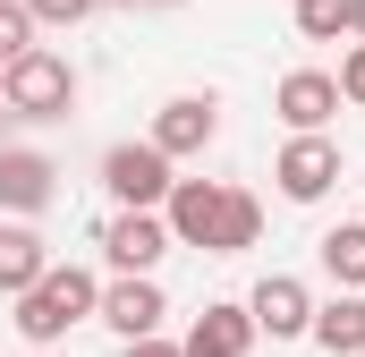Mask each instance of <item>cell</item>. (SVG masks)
<instances>
[{
  "instance_id": "cell-1",
  "label": "cell",
  "mask_w": 365,
  "mask_h": 357,
  "mask_svg": "<svg viewBox=\"0 0 365 357\" xmlns=\"http://www.w3.org/2000/svg\"><path fill=\"white\" fill-rule=\"evenodd\" d=\"M162 221H170V247H204V256H247L264 238V204L221 178H170Z\"/></svg>"
},
{
  "instance_id": "cell-2",
  "label": "cell",
  "mask_w": 365,
  "mask_h": 357,
  "mask_svg": "<svg viewBox=\"0 0 365 357\" xmlns=\"http://www.w3.org/2000/svg\"><path fill=\"white\" fill-rule=\"evenodd\" d=\"M93 306H102V281L86 264H43L34 289H17V341H34V349H51V341H68L77 323H86Z\"/></svg>"
},
{
  "instance_id": "cell-3",
  "label": "cell",
  "mask_w": 365,
  "mask_h": 357,
  "mask_svg": "<svg viewBox=\"0 0 365 357\" xmlns=\"http://www.w3.org/2000/svg\"><path fill=\"white\" fill-rule=\"evenodd\" d=\"M0 111H17V119H68V111H77V69H68L60 51L26 43V51L0 69Z\"/></svg>"
},
{
  "instance_id": "cell-4",
  "label": "cell",
  "mask_w": 365,
  "mask_h": 357,
  "mask_svg": "<svg viewBox=\"0 0 365 357\" xmlns=\"http://www.w3.org/2000/svg\"><path fill=\"white\" fill-rule=\"evenodd\" d=\"M272 178H280V196H289V204H323V196L340 187V145H331L323 128H297V136L280 145Z\"/></svg>"
},
{
  "instance_id": "cell-5",
  "label": "cell",
  "mask_w": 365,
  "mask_h": 357,
  "mask_svg": "<svg viewBox=\"0 0 365 357\" xmlns=\"http://www.w3.org/2000/svg\"><path fill=\"white\" fill-rule=\"evenodd\" d=\"M102 256H110V272H153L170 256V221H162L153 204H119V213L102 221Z\"/></svg>"
},
{
  "instance_id": "cell-6",
  "label": "cell",
  "mask_w": 365,
  "mask_h": 357,
  "mask_svg": "<svg viewBox=\"0 0 365 357\" xmlns=\"http://www.w3.org/2000/svg\"><path fill=\"white\" fill-rule=\"evenodd\" d=\"M102 187L119 196V204H153L162 213V196H170V154L145 136V145H110L102 154Z\"/></svg>"
},
{
  "instance_id": "cell-7",
  "label": "cell",
  "mask_w": 365,
  "mask_h": 357,
  "mask_svg": "<svg viewBox=\"0 0 365 357\" xmlns=\"http://www.w3.org/2000/svg\"><path fill=\"white\" fill-rule=\"evenodd\" d=\"M212 136H221V102H212V94H170V102L153 111V145H162L170 162L204 154Z\"/></svg>"
},
{
  "instance_id": "cell-8",
  "label": "cell",
  "mask_w": 365,
  "mask_h": 357,
  "mask_svg": "<svg viewBox=\"0 0 365 357\" xmlns=\"http://www.w3.org/2000/svg\"><path fill=\"white\" fill-rule=\"evenodd\" d=\"M119 341H136V332H162V315H170V298H162V281L153 272H119L110 289H102V306H93Z\"/></svg>"
},
{
  "instance_id": "cell-9",
  "label": "cell",
  "mask_w": 365,
  "mask_h": 357,
  "mask_svg": "<svg viewBox=\"0 0 365 357\" xmlns=\"http://www.w3.org/2000/svg\"><path fill=\"white\" fill-rule=\"evenodd\" d=\"M247 315H255V332L297 341V332L314 323V289H306L297 272H264V281H255V298H247Z\"/></svg>"
},
{
  "instance_id": "cell-10",
  "label": "cell",
  "mask_w": 365,
  "mask_h": 357,
  "mask_svg": "<svg viewBox=\"0 0 365 357\" xmlns=\"http://www.w3.org/2000/svg\"><path fill=\"white\" fill-rule=\"evenodd\" d=\"M51 196H60L51 154H34V145H9L0 154V213H43Z\"/></svg>"
},
{
  "instance_id": "cell-11",
  "label": "cell",
  "mask_w": 365,
  "mask_h": 357,
  "mask_svg": "<svg viewBox=\"0 0 365 357\" xmlns=\"http://www.w3.org/2000/svg\"><path fill=\"white\" fill-rule=\"evenodd\" d=\"M179 349H187V357H247V349H255V315H247L238 298H212V306L187 323Z\"/></svg>"
},
{
  "instance_id": "cell-12",
  "label": "cell",
  "mask_w": 365,
  "mask_h": 357,
  "mask_svg": "<svg viewBox=\"0 0 365 357\" xmlns=\"http://www.w3.org/2000/svg\"><path fill=\"white\" fill-rule=\"evenodd\" d=\"M272 111L289 119V128H331L340 119V77H323V69H289L272 94Z\"/></svg>"
},
{
  "instance_id": "cell-13",
  "label": "cell",
  "mask_w": 365,
  "mask_h": 357,
  "mask_svg": "<svg viewBox=\"0 0 365 357\" xmlns=\"http://www.w3.org/2000/svg\"><path fill=\"white\" fill-rule=\"evenodd\" d=\"M51 264V247H43V230L34 221H0V298H17V289H34Z\"/></svg>"
},
{
  "instance_id": "cell-14",
  "label": "cell",
  "mask_w": 365,
  "mask_h": 357,
  "mask_svg": "<svg viewBox=\"0 0 365 357\" xmlns=\"http://www.w3.org/2000/svg\"><path fill=\"white\" fill-rule=\"evenodd\" d=\"M306 332H314L331 357H357V349H365V298H357V289H331V298L314 306V323H306Z\"/></svg>"
},
{
  "instance_id": "cell-15",
  "label": "cell",
  "mask_w": 365,
  "mask_h": 357,
  "mask_svg": "<svg viewBox=\"0 0 365 357\" xmlns=\"http://www.w3.org/2000/svg\"><path fill=\"white\" fill-rule=\"evenodd\" d=\"M314 256H323V272H331L340 289H365V221H331V230L314 238Z\"/></svg>"
},
{
  "instance_id": "cell-16",
  "label": "cell",
  "mask_w": 365,
  "mask_h": 357,
  "mask_svg": "<svg viewBox=\"0 0 365 357\" xmlns=\"http://www.w3.org/2000/svg\"><path fill=\"white\" fill-rule=\"evenodd\" d=\"M297 34H314V43L349 34V0H297Z\"/></svg>"
},
{
  "instance_id": "cell-17",
  "label": "cell",
  "mask_w": 365,
  "mask_h": 357,
  "mask_svg": "<svg viewBox=\"0 0 365 357\" xmlns=\"http://www.w3.org/2000/svg\"><path fill=\"white\" fill-rule=\"evenodd\" d=\"M26 43H34V9H26V0H0V69H9Z\"/></svg>"
},
{
  "instance_id": "cell-18",
  "label": "cell",
  "mask_w": 365,
  "mask_h": 357,
  "mask_svg": "<svg viewBox=\"0 0 365 357\" xmlns=\"http://www.w3.org/2000/svg\"><path fill=\"white\" fill-rule=\"evenodd\" d=\"M26 9H34V26H86L102 0H26Z\"/></svg>"
},
{
  "instance_id": "cell-19",
  "label": "cell",
  "mask_w": 365,
  "mask_h": 357,
  "mask_svg": "<svg viewBox=\"0 0 365 357\" xmlns=\"http://www.w3.org/2000/svg\"><path fill=\"white\" fill-rule=\"evenodd\" d=\"M340 102H365V34H357V51L340 60Z\"/></svg>"
},
{
  "instance_id": "cell-20",
  "label": "cell",
  "mask_w": 365,
  "mask_h": 357,
  "mask_svg": "<svg viewBox=\"0 0 365 357\" xmlns=\"http://www.w3.org/2000/svg\"><path fill=\"white\" fill-rule=\"evenodd\" d=\"M119 357H187V349H179V341H162V332H136Z\"/></svg>"
},
{
  "instance_id": "cell-21",
  "label": "cell",
  "mask_w": 365,
  "mask_h": 357,
  "mask_svg": "<svg viewBox=\"0 0 365 357\" xmlns=\"http://www.w3.org/2000/svg\"><path fill=\"white\" fill-rule=\"evenodd\" d=\"M349 34H365V0H349Z\"/></svg>"
},
{
  "instance_id": "cell-22",
  "label": "cell",
  "mask_w": 365,
  "mask_h": 357,
  "mask_svg": "<svg viewBox=\"0 0 365 357\" xmlns=\"http://www.w3.org/2000/svg\"><path fill=\"white\" fill-rule=\"evenodd\" d=\"M145 9H179V0H145Z\"/></svg>"
},
{
  "instance_id": "cell-23",
  "label": "cell",
  "mask_w": 365,
  "mask_h": 357,
  "mask_svg": "<svg viewBox=\"0 0 365 357\" xmlns=\"http://www.w3.org/2000/svg\"><path fill=\"white\" fill-rule=\"evenodd\" d=\"M110 9H145V0H110Z\"/></svg>"
},
{
  "instance_id": "cell-24",
  "label": "cell",
  "mask_w": 365,
  "mask_h": 357,
  "mask_svg": "<svg viewBox=\"0 0 365 357\" xmlns=\"http://www.w3.org/2000/svg\"><path fill=\"white\" fill-rule=\"evenodd\" d=\"M357 357H365V349H357Z\"/></svg>"
}]
</instances>
